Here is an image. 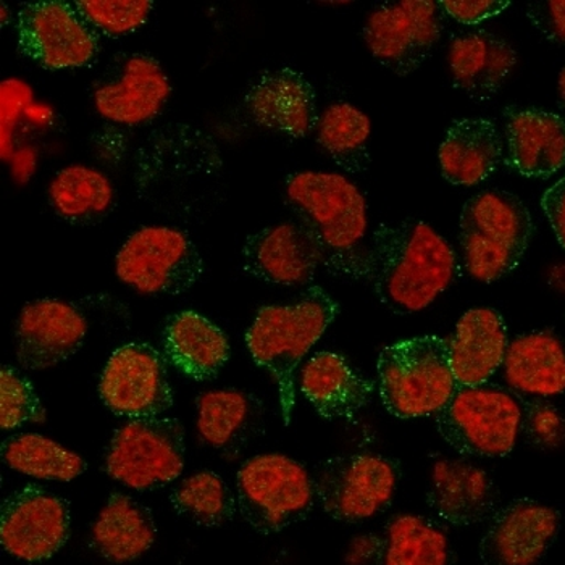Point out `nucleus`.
<instances>
[{"mask_svg":"<svg viewBox=\"0 0 565 565\" xmlns=\"http://www.w3.org/2000/svg\"><path fill=\"white\" fill-rule=\"evenodd\" d=\"M456 270L455 250L427 223H382L370 236L365 281L397 316L427 309L455 281Z\"/></svg>","mask_w":565,"mask_h":565,"instance_id":"obj_1","label":"nucleus"},{"mask_svg":"<svg viewBox=\"0 0 565 565\" xmlns=\"http://www.w3.org/2000/svg\"><path fill=\"white\" fill-rule=\"evenodd\" d=\"M286 202L322 254L330 274L367 277V205L361 191L337 173L301 172L286 178Z\"/></svg>","mask_w":565,"mask_h":565,"instance_id":"obj_2","label":"nucleus"},{"mask_svg":"<svg viewBox=\"0 0 565 565\" xmlns=\"http://www.w3.org/2000/svg\"><path fill=\"white\" fill-rule=\"evenodd\" d=\"M338 312L340 307L326 289L312 286L295 305L262 307L247 330V349L254 362L277 383L286 425L296 406V370Z\"/></svg>","mask_w":565,"mask_h":565,"instance_id":"obj_3","label":"nucleus"},{"mask_svg":"<svg viewBox=\"0 0 565 565\" xmlns=\"http://www.w3.org/2000/svg\"><path fill=\"white\" fill-rule=\"evenodd\" d=\"M532 235V214L509 191H484L463 204L460 247L467 271L476 280L493 282L515 270Z\"/></svg>","mask_w":565,"mask_h":565,"instance_id":"obj_4","label":"nucleus"},{"mask_svg":"<svg viewBox=\"0 0 565 565\" xmlns=\"http://www.w3.org/2000/svg\"><path fill=\"white\" fill-rule=\"evenodd\" d=\"M376 370L383 406L394 417L436 415L459 388L449 362V341L435 334L383 349Z\"/></svg>","mask_w":565,"mask_h":565,"instance_id":"obj_5","label":"nucleus"},{"mask_svg":"<svg viewBox=\"0 0 565 565\" xmlns=\"http://www.w3.org/2000/svg\"><path fill=\"white\" fill-rule=\"evenodd\" d=\"M236 487L241 515L262 535L305 521L317 501L306 467L282 455L250 457L241 466Z\"/></svg>","mask_w":565,"mask_h":565,"instance_id":"obj_6","label":"nucleus"},{"mask_svg":"<svg viewBox=\"0 0 565 565\" xmlns=\"http://www.w3.org/2000/svg\"><path fill=\"white\" fill-rule=\"evenodd\" d=\"M522 406L500 386L457 388L435 415L436 430L463 456L504 457L522 430Z\"/></svg>","mask_w":565,"mask_h":565,"instance_id":"obj_7","label":"nucleus"},{"mask_svg":"<svg viewBox=\"0 0 565 565\" xmlns=\"http://www.w3.org/2000/svg\"><path fill=\"white\" fill-rule=\"evenodd\" d=\"M184 452V428L178 418H132L111 436L104 470L132 490H159L181 476Z\"/></svg>","mask_w":565,"mask_h":565,"instance_id":"obj_8","label":"nucleus"},{"mask_svg":"<svg viewBox=\"0 0 565 565\" xmlns=\"http://www.w3.org/2000/svg\"><path fill=\"white\" fill-rule=\"evenodd\" d=\"M202 274L196 244L172 226H142L117 254L118 278L145 295H183Z\"/></svg>","mask_w":565,"mask_h":565,"instance_id":"obj_9","label":"nucleus"},{"mask_svg":"<svg viewBox=\"0 0 565 565\" xmlns=\"http://www.w3.org/2000/svg\"><path fill=\"white\" fill-rule=\"evenodd\" d=\"M399 477V463L392 457L355 452L320 463L313 483L317 501L331 519L358 523L392 504Z\"/></svg>","mask_w":565,"mask_h":565,"instance_id":"obj_10","label":"nucleus"},{"mask_svg":"<svg viewBox=\"0 0 565 565\" xmlns=\"http://www.w3.org/2000/svg\"><path fill=\"white\" fill-rule=\"evenodd\" d=\"M17 40L24 57L45 70L82 68L96 61L100 34L66 0H38L20 7Z\"/></svg>","mask_w":565,"mask_h":565,"instance_id":"obj_11","label":"nucleus"},{"mask_svg":"<svg viewBox=\"0 0 565 565\" xmlns=\"http://www.w3.org/2000/svg\"><path fill=\"white\" fill-rule=\"evenodd\" d=\"M445 10L435 0L380 3L364 26L370 54L399 76H407L430 57L443 30Z\"/></svg>","mask_w":565,"mask_h":565,"instance_id":"obj_12","label":"nucleus"},{"mask_svg":"<svg viewBox=\"0 0 565 565\" xmlns=\"http://www.w3.org/2000/svg\"><path fill=\"white\" fill-rule=\"evenodd\" d=\"M99 394L120 417H160L173 406L166 359L146 343L115 349L104 369Z\"/></svg>","mask_w":565,"mask_h":565,"instance_id":"obj_13","label":"nucleus"},{"mask_svg":"<svg viewBox=\"0 0 565 565\" xmlns=\"http://www.w3.org/2000/svg\"><path fill=\"white\" fill-rule=\"evenodd\" d=\"M70 522L64 498L28 484L2 502L0 542L10 556L40 563L51 559L68 542Z\"/></svg>","mask_w":565,"mask_h":565,"instance_id":"obj_14","label":"nucleus"},{"mask_svg":"<svg viewBox=\"0 0 565 565\" xmlns=\"http://www.w3.org/2000/svg\"><path fill=\"white\" fill-rule=\"evenodd\" d=\"M172 94L169 76L148 54L111 58L94 89V106L109 121L127 127L151 124Z\"/></svg>","mask_w":565,"mask_h":565,"instance_id":"obj_15","label":"nucleus"},{"mask_svg":"<svg viewBox=\"0 0 565 565\" xmlns=\"http://www.w3.org/2000/svg\"><path fill=\"white\" fill-rule=\"evenodd\" d=\"M561 514L551 505L515 500L493 515L480 542L484 565H535L557 539Z\"/></svg>","mask_w":565,"mask_h":565,"instance_id":"obj_16","label":"nucleus"},{"mask_svg":"<svg viewBox=\"0 0 565 565\" xmlns=\"http://www.w3.org/2000/svg\"><path fill=\"white\" fill-rule=\"evenodd\" d=\"M87 320L78 307L61 299H38L17 320V359L23 369L45 370L68 361L82 349Z\"/></svg>","mask_w":565,"mask_h":565,"instance_id":"obj_17","label":"nucleus"},{"mask_svg":"<svg viewBox=\"0 0 565 565\" xmlns=\"http://www.w3.org/2000/svg\"><path fill=\"white\" fill-rule=\"evenodd\" d=\"M244 107L254 124L291 139L306 138L320 120L316 89L291 68L260 73L244 96Z\"/></svg>","mask_w":565,"mask_h":565,"instance_id":"obj_18","label":"nucleus"},{"mask_svg":"<svg viewBox=\"0 0 565 565\" xmlns=\"http://www.w3.org/2000/svg\"><path fill=\"white\" fill-rule=\"evenodd\" d=\"M244 270L270 285H307L322 265V254L299 223L267 226L247 236Z\"/></svg>","mask_w":565,"mask_h":565,"instance_id":"obj_19","label":"nucleus"},{"mask_svg":"<svg viewBox=\"0 0 565 565\" xmlns=\"http://www.w3.org/2000/svg\"><path fill=\"white\" fill-rule=\"evenodd\" d=\"M220 153L204 132L186 127V125H170L162 131L149 136L141 146L136 159V183L141 190L156 186L162 180L188 174H214L220 169Z\"/></svg>","mask_w":565,"mask_h":565,"instance_id":"obj_20","label":"nucleus"},{"mask_svg":"<svg viewBox=\"0 0 565 565\" xmlns=\"http://www.w3.org/2000/svg\"><path fill=\"white\" fill-rule=\"evenodd\" d=\"M427 502L436 518L448 525H476L493 512L497 488L490 476L469 460L438 457L431 469Z\"/></svg>","mask_w":565,"mask_h":565,"instance_id":"obj_21","label":"nucleus"},{"mask_svg":"<svg viewBox=\"0 0 565 565\" xmlns=\"http://www.w3.org/2000/svg\"><path fill=\"white\" fill-rule=\"evenodd\" d=\"M508 166L526 178H547L565 166V120L554 111L504 110Z\"/></svg>","mask_w":565,"mask_h":565,"instance_id":"obj_22","label":"nucleus"},{"mask_svg":"<svg viewBox=\"0 0 565 565\" xmlns=\"http://www.w3.org/2000/svg\"><path fill=\"white\" fill-rule=\"evenodd\" d=\"M449 362L459 388L480 386L504 364L508 328L498 310L477 307L467 310L449 338Z\"/></svg>","mask_w":565,"mask_h":565,"instance_id":"obj_23","label":"nucleus"},{"mask_svg":"<svg viewBox=\"0 0 565 565\" xmlns=\"http://www.w3.org/2000/svg\"><path fill=\"white\" fill-rule=\"evenodd\" d=\"M448 62L457 89L483 103L504 85L518 65V52L497 34L476 31L452 38Z\"/></svg>","mask_w":565,"mask_h":565,"instance_id":"obj_24","label":"nucleus"},{"mask_svg":"<svg viewBox=\"0 0 565 565\" xmlns=\"http://www.w3.org/2000/svg\"><path fill=\"white\" fill-rule=\"evenodd\" d=\"M201 438L225 457L239 456L264 431V404L238 390L201 394L196 401Z\"/></svg>","mask_w":565,"mask_h":565,"instance_id":"obj_25","label":"nucleus"},{"mask_svg":"<svg viewBox=\"0 0 565 565\" xmlns=\"http://www.w3.org/2000/svg\"><path fill=\"white\" fill-rule=\"evenodd\" d=\"M301 392L323 418H351L367 406L373 383L337 352L322 351L307 361Z\"/></svg>","mask_w":565,"mask_h":565,"instance_id":"obj_26","label":"nucleus"},{"mask_svg":"<svg viewBox=\"0 0 565 565\" xmlns=\"http://www.w3.org/2000/svg\"><path fill=\"white\" fill-rule=\"evenodd\" d=\"M162 348L170 364L196 382L215 379L230 359L225 333L193 310L170 317L163 328Z\"/></svg>","mask_w":565,"mask_h":565,"instance_id":"obj_27","label":"nucleus"},{"mask_svg":"<svg viewBox=\"0 0 565 565\" xmlns=\"http://www.w3.org/2000/svg\"><path fill=\"white\" fill-rule=\"evenodd\" d=\"M438 157L446 181L457 186H476L500 167V131L483 118L457 120L446 132Z\"/></svg>","mask_w":565,"mask_h":565,"instance_id":"obj_28","label":"nucleus"},{"mask_svg":"<svg viewBox=\"0 0 565 565\" xmlns=\"http://www.w3.org/2000/svg\"><path fill=\"white\" fill-rule=\"evenodd\" d=\"M156 539L152 512L121 493L111 494L90 530V547L114 564L139 559L151 550Z\"/></svg>","mask_w":565,"mask_h":565,"instance_id":"obj_29","label":"nucleus"},{"mask_svg":"<svg viewBox=\"0 0 565 565\" xmlns=\"http://www.w3.org/2000/svg\"><path fill=\"white\" fill-rule=\"evenodd\" d=\"M504 375L518 392L557 396L565 392V349L550 331L521 334L508 347Z\"/></svg>","mask_w":565,"mask_h":565,"instance_id":"obj_30","label":"nucleus"},{"mask_svg":"<svg viewBox=\"0 0 565 565\" xmlns=\"http://www.w3.org/2000/svg\"><path fill=\"white\" fill-rule=\"evenodd\" d=\"M47 198L57 217L75 226L96 225L115 207L110 178L85 163L58 170L49 184Z\"/></svg>","mask_w":565,"mask_h":565,"instance_id":"obj_31","label":"nucleus"},{"mask_svg":"<svg viewBox=\"0 0 565 565\" xmlns=\"http://www.w3.org/2000/svg\"><path fill=\"white\" fill-rule=\"evenodd\" d=\"M367 115L348 103L328 107L317 125V142L344 172L358 174L370 167Z\"/></svg>","mask_w":565,"mask_h":565,"instance_id":"obj_32","label":"nucleus"},{"mask_svg":"<svg viewBox=\"0 0 565 565\" xmlns=\"http://www.w3.org/2000/svg\"><path fill=\"white\" fill-rule=\"evenodd\" d=\"M449 542L441 526L420 515H397L386 526L380 565H448Z\"/></svg>","mask_w":565,"mask_h":565,"instance_id":"obj_33","label":"nucleus"},{"mask_svg":"<svg viewBox=\"0 0 565 565\" xmlns=\"http://www.w3.org/2000/svg\"><path fill=\"white\" fill-rule=\"evenodd\" d=\"M0 456L10 469L44 480L70 481L85 473V460L45 436L13 435L2 443Z\"/></svg>","mask_w":565,"mask_h":565,"instance_id":"obj_34","label":"nucleus"},{"mask_svg":"<svg viewBox=\"0 0 565 565\" xmlns=\"http://www.w3.org/2000/svg\"><path fill=\"white\" fill-rule=\"evenodd\" d=\"M170 501L178 514L207 529L223 525L235 515L236 501L228 483L211 470L181 481Z\"/></svg>","mask_w":565,"mask_h":565,"instance_id":"obj_35","label":"nucleus"},{"mask_svg":"<svg viewBox=\"0 0 565 565\" xmlns=\"http://www.w3.org/2000/svg\"><path fill=\"white\" fill-rule=\"evenodd\" d=\"M90 26L107 38L127 36L145 26L151 15V0H75Z\"/></svg>","mask_w":565,"mask_h":565,"instance_id":"obj_36","label":"nucleus"},{"mask_svg":"<svg viewBox=\"0 0 565 565\" xmlns=\"http://www.w3.org/2000/svg\"><path fill=\"white\" fill-rule=\"evenodd\" d=\"M0 425L3 430H12L28 422L41 424L45 420V411L40 397L19 370L3 365L0 373Z\"/></svg>","mask_w":565,"mask_h":565,"instance_id":"obj_37","label":"nucleus"},{"mask_svg":"<svg viewBox=\"0 0 565 565\" xmlns=\"http://www.w3.org/2000/svg\"><path fill=\"white\" fill-rule=\"evenodd\" d=\"M522 411V428L529 441L542 449H556L563 445L565 418L553 404L532 401Z\"/></svg>","mask_w":565,"mask_h":565,"instance_id":"obj_38","label":"nucleus"},{"mask_svg":"<svg viewBox=\"0 0 565 565\" xmlns=\"http://www.w3.org/2000/svg\"><path fill=\"white\" fill-rule=\"evenodd\" d=\"M530 23L551 43L565 45V0H540L526 6Z\"/></svg>","mask_w":565,"mask_h":565,"instance_id":"obj_39","label":"nucleus"},{"mask_svg":"<svg viewBox=\"0 0 565 565\" xmlns=\"http://www.w3.org/2000/svg\"><path fill=\"white\" fill-rule=\"evenodd\" d=\"M446 15L463 24H477L500 15L511 2L509 0H443L439 2Z\"/></svg>","mask_w":565,"mask_h":565,"instance_id":"obj_40","label":"nucleus"},{"mask_svg":"<svg viewBox=\"0 0 565 565\" xmlns=\"http://www.w3.org/2000/svg\"><path fill=\"white\" fill-rule=\"evenodd\" d=\"M542 207L554 235L565 249V174L544 191Z\"/></svg>","mask_w":565,"mask_h":565,"instance_id":"obj_41","label":"nucleus"},{"mask_svg":"<svg viewBox=\"0 0 565 565\" xmlns=\"http://www.w3.org/2000/svg\"><path fill=\"white\" fill-rule=\"evenodd\" d=\"M383 551V540L376 536H362L352 543L348 554V564L364 565L376 557L380 561Z\"/></svg>","mask_w":565,"mask_h":565,"instance_id":"obj_42","label":"nucleus"},{"mask_svg":"<svg viewBox=\"0 0 565 565\" xmlns=\"http://www.w3.org/2000/svg\"><path fill=\"white\" fill-rule=\"evenodd\" d=\"M557 93H559V107L565 120V66L561 70L559 79H557Z\"/></svg>","mask_w":565,"mask_h":565,"instance_id":"obj_43","label":"nucleus"},{"mask_svg":"<svg viewBox=\"0 0 565 565\" xmlns=\"http://www.w3.org/2000/svg\"><path fill=\"white\" fill-rule=\"evenodd\" d=\"M0 15H2V26H7L9 24V9H7V3L2 2V10H0Z\"/></svg>","mask_w":565,"mask_h":565,"instance_id":"obj_44","label":"nucleus"}]
</instances>
